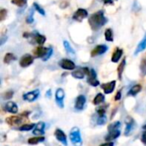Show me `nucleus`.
I'll return each instance as SVG.
<instances>
[{
    "label": "nucleus",
    "instance_id": "37998d69",
    "mask_svg": "<svg viewBox=\"0 0 146 146\" xmlns=\"http://www.w3.org/2000/svg\"><path fill=\"white\" fill-rule=\"evenodd\" d=\"M141 140H142V142H143L145 145H146V131L143 133V134H142V138H141Z\"/></svg>",
    "mask_w": 146,
    "mask_h": 146
},
{
    "label": "nucleus",
    "instance_id": "4468645a",
    "mask_svg": "<svg viewBox=\"0 0 146 146\" xmlns=\"http://www.w3.org/2000/svg\"><path fill=\"white\" fill-rule=\"evenodd\" d=\"M86 98L84 95H80L76 98V101H75V109L78 110H81L84 109V106L86 104Z\"/></svg>",
    "mask_w": 146,
    "mask_h": 146
},
{
    "label": "nucleus",
    "instance_id": "423d86ee",
    "mask_svg": "<svg viewBox=\"0 0 146 146\" xmlns=\"http://www.w3.org/2000/svg\"><path fill=\"white\" fill-rule=\"evenodd\" d=\"M33 62V56L29 54H25L20 60V66L21 68H27Z\"/></svg>",
    "mask_w": 146,
    "mask_h": 146
},
{
    "label": "nucleus",
    "instance_id": "79ce46f5",
    "mask_svg": "<svg viewBox=\"0 0 146 146\" xmlns=\"http://www.w3.org/2000/svg\"><path fill=\"white\" fill-rule=\"evenodd\" d=\"M98 113L99 116L104 115V113H105V110H104V109H99V110H98Z\"/></svg>",
    "mask_w": 146,
    "mask_h": 146
},
{
    "label": "nucleus",
    "instance_id": "aec40b11",
    "mask_svg": "<svg viewBox=\"0 0 146 146\" xmlns=\"http://www.w3.org/2000/svg\"><path fill=\"white\" fill-rule=\"evenodd\" d=\"M32 38L36 41L37 44H38L39 45H43L45 41H46V38L45 36L42 35V34H39V33H33L32 35Z\"/></svg>",
    "mask_w": 146,
    "mask_h": 146
},
{
    "label": "nucleus",
    "instance_id": "39448f33",
    "mask_svg": "<svg viewBox=\"0 0 146 146\" xmlns=\"http://www.w3.org/2000/svg\"><path fill=\"white\" fill-rule=\"evenodd\" d=\"M88 16V12L85 9H78L73 15V19L77 21H82Z\"/></svg>",
    "mask_w": 146,
    "mask_h": 146
},
{
    "label": "nucleus",
    "instance_id": "2eb2a0df",
    "mask_svg": "<svg viewBox=\"0 0 146 146\" xmlns=\"http://www.w3.org/2000/svg\"><path fill=\"white\" fill-rule=\"evenodd\" d=\"M48 50H49V48H46V47H44V46L40 45V46H38L35 50V51H34V56L37 57V58H41L42 59L47 54Z\"/></svg>",
    "mask_w": 146,
    "mask_h": 146
},
{
    "label": "nucleus",
    "instance_id": "c9c22d12",
    "mask_svg": "<svg viewBox=\"0 0 146 146\" xmlns=\"http://www.w3.org/2000/svg\"><path fill=\"white\" fill-rule=\"evenodd\" d=\"M53 55V49L51 48V47H49V50H48V52H47V54L42 58V60L44 61V62H46L47 60H49L50 57H51V56Z\"/></svg>",
    "mask_w": 146,
    "mask_h": 146
},
{
    "label": "nucleus",
    "instance_id": "c85d7f7f",
    "mask_svg": "<svg viewBox=\"0 0 146 146\" xmlns=\"http://www.w3.org/2000/svg\"><path fill=\"white\" fill-rule=\"evenodd\" d=\"M121 127V122L120 121H115L112 124H110L108 127V131L109 132H112V131H116V130H119Z\"/></svg>",
    "mask_w": 146,
    "mask_h": 146
},
{
    "label": "nucleus",
    "instance_id": "4c0bfd02",
    "mask_svg": "<svg viewBox=\"0 0 146 146\" xmlns=\"http://www.w3.org/2000/svg\"><path fill=\"white\" fill-rule=\"evenodd\" d=\"M7 14L8 11L5 9H2L0 10V21H3L5 20V18L7 17Z\"/></svg>",
    "mask_w": 146,
    "mask_h": 146
},
{
    "label": "nucleus",
    "instance_id": "cd10ccee",
    "mask_svg": "<svg viewBox=\"0 0 146 146\" xmlns=\"http://www.w3.org/2000/svg\"><path fill=\"white\" fill-rule=\"evenodd\" d=\"M104 98H104V94L98 93V94L94 98V99H93V104H94L95 105H98V104L104 103Z\"/></svg>",
    "mask_w": 146,
    "mask_h": 146
},
{
    "label": "nucleus",
    "instance_id": "58836bf2",
    "mask_svg": "<svg viewBox=\"0 0 146 146\" xmlns=\"http://www.w3.org/2000/svg\"><path fill=\"white\" fill-rule=\"evenodd\" d=\"M14 95V92L13 91H9V92H6L3 95V98L4 99H10Z\"/></svg>",
    "mask_w": 146,
    "mask_h": 146
},
{
    "label": "nucleus",
    "instance_id": "c756f323",
    "mask_svg": "<svg viewBox=\"0 0 146 146\" xmlns=\"http://www.w3.org/2000/svg\"><path fill=\"white\" fill-rule=\"evenodd\" d=\"M139 68H140V74H141V76H145L146 75V58L142 59L141 63H140V66H139Z\"/></svg>",
    "mask_w": 146,
    "mask_h": 146
},
{
    "label": "nucleus",
    "instance_id": "0eeeda50",
    "mask_svg": "<svg viewBox=\"0 0 146 146\" xmlns=\"http://www.w3.org/2000/svg\"><path fill=\"white\" fill-rule=\"evenodd\" d=\"M39 96V90L38 89H36L34 91H32V92H27L25 94H23L22 98L25 101H28V102H33L35 101Z\"/></svg>",
    "mask_w": 146,
    "mask_h": 146
},
{
    "label": "nucleus",
    "instance_id": "de8ad7c7",
    "mask_svg": "<svg viewBox=\"0 0 146 146\" xmlns=\"http://www.w3.org/2000/svg\"><path fill=\"white\" fill-rule=\"evenodd\" d=\"M143 128H144V129H145V130H146V125H145V126H144V127H143Z\"/></svg>",
    "mask_w": 146,
    "mask_h": 146
},
{
    "label": "nucleus",
    "instance_id": "9d476101",
    "mask_svg": "<svg viewBox=\"0 0 146 146\" xmlns=\"http://www.w3.org/2000/svg\"><path fill=\"white\" fill-rule=\"evenodd\" d=\"M65 98V92L63 89L58 88L56 91V102L60 108H63V99Z\"/></svg>",
    "mask_w": 146,
    "mask_h": 146
},
{
    "label": "nucleus",
    "instance_id": "f257e3e1",
    "mask_svg": "<svg viewBox=\"0 0 146 146\" xmlns=\"http://www.w3.org/2000/svg\"><path fill=\"white\" fill-rule=\"evenodd\" d=\"M107 21H108V19L105 17L103 10H99V11L93 13L89 17V20H88V23L93 31L99 30L102 27H104L107 23Z\"/></svg>",
    "mask_w": 146,
    "mask_h": 146
},
{
    "label": "nucleus",
    "instance_id": "f3484780",
    "mask_svg": "<svg viewBox=\"0 0 146 146\" xmlns=\"http://www.w3.org/2000/svg\"><path fill=\"white\" fill-rule=\"evenodd\" d=\"M4 109L6 111L12 113V114H16L18 112V106L15 103L9 101L5 105H4Z\"/></svg>",
    "mask_w": 146,
    "mask_h": 146
},
{
    "label": "nucleus",
    "instance_id": "a878e982",
    "mask_svg": "<svg viewBox=\"0 0 146 146\" xmlns=\"http://www.w3.org/2000/svg\"><path fill=\"white\" fill-rule=\"evenodd\" d=\"M16 59V56L13 53H6L3 57V62L5 64H9L12 61H15Z\"/></svg>",
    "mask_w": 146,
    "mask_h": 146
},
{
    "label": "nucleus",
    "instance_id": "b1692460",
    "mask_svg": "<svg viewBox=\"0 0 146 146\" xmlns=\"http://www.w3.org/2000/svg\"><path fill=\"white\" fill-rule=\"evenodd\" d=\"M141 90H142L141 85H135V86H133L130 89V91L128 92V95L135 96V95H137L139 92H140Z\"/></svg>",
    "mask_w": 146,
    "mask_h": 146
},
{
    "label": "nucleus",
    "instance_id": "7ed1b4c3",
    "mask_svg": "<svg viewBox=\"0 0 146 146\" xmlns=\"http://www.w3.org/2000/svg\"><path fill=\"white\" fill-rule=\"evenodd\" d=\"M90 73H91V69H89L88 68H82L80 69L74 70L72 72V76L75 79L82 80L85 78L86 75H89Z\"/></svg>",
    "mask_w": 146,
    "mask_h": 146
},
{
    "label": "nucleus",
    "instance_id": "a18cd8bd",
    "mask_svg": "<svg viewBox=\"0 0 146 146\" xmlns=\"http://www.w3.org/2000/svg\"><path fill=\"white\" fill-rule=\"evenodd\" d=\"M103 1H104V3H106V4H110V3L111 4V3H113V1H112V0H103Z\"/></svg>",
    "mask_w": 146,
    "mask_h": 146
},
{
    "label": "nucleus",
    "instance_id": "72a5a7b5",
    "mask_svg": "<svg viewBox=\"0 0 146 146\" xmlns=\"http://www.w3.org/2000/svg\"><path fill=\"white\" fill-rule=\"evenodd\" d=\"M33 10H34V8L31 9H30V12H29V14H28V15H27V18H26V21H27V23H28V24H31V23H33V22L34 21V18H33Z\"/></svg>",
    "mask_w": 146,
    "mask_h": 146
},
{
    "label": "nucleus",
    "instance_id": "9b49d317",
    "mask_svg": "<svg viewBox=\"0 0 146 146\" xmlns=\"http://www.w3.org/2000/svg\"><path fill=\"white\" fill-rule=\"evenodd\" d=\"M87 83L90 84L92 86H99V80L97 79V73L95 72L94 69H91V73L88 75V79H87Z\"/></svg>",
    "mask_w": 146,
    "mask_h": 146
},
{
    "label": "nucleus",
    "instance_id": "dca6fc26",
    "mask_svg": "<svg viewBox=\"0 0 146 146\" xmlns=\"http://www.w3.org/2000/svg\"><path fill=\"white\" fill-rule=\"evenodd\" d=\"M44 127H45V124L43 121H39L37 124H35L34 129L33 131V134L35 135H42L44 133Z\"/></svg>",
    "mask_w": 146,
    "mask_h": 146
},
{
    "label": "nucleus",
    "instance_id": "393cba45",
    "mask_svg": "<svg viewBox=\"0 0 146 146\" xmlns=\"http://www.w3.org/2000/svg\"><path fill=\"white\" fill-rule=\"evenodd\" d=\"M104 37L108 42H113L114 41V34H113L112 29L107 28L104 32Z\"/></svg>",
    "mask_w": 146,
    "mask_h": 146
},
{
    "label": "nucleus",
    "instance_id": "f03ea898",
    "mask_svg": "<svg viewBox=\"0 0 146 146\" xmlns=\"http://www.w3.org/2000/svg\"><path fill=\"white\" fill-rule=\"evenodd\" d=\"M69 139L74 146H82V139L80 136V131L79 127H74L71 129L69 133Z\"/></svg>",
    "mask_w": 146,
    "mask_h": 146
},
{
    "label": "nucleus",
    "instance_id": "5701e85b",
    "mask_svg": "<svg viewBox=\"0 0 146 146\" xmlns=\"http://www.w3.org/2000/svg\"><path fill=\"white\" fill-rule=\"evenodd\" d=\"M125 66H126V59L124 58L122 60V62L119 64L118 68H117V73H118V77L120 80H121V77H122V74L124 72V69H125Z\"/></svg>",
    "mask_w": 146,
    "mask_h": 146
},
{
    "label": "nucleus",
    "instance_id": "c03bdc74",
    "mask_svg": "<svg viewBox=\"0 0 146 146\" xmlns=\"http://www.w3.org/2000/svg\"><path fill=\"white\" fill-rule=\"evenodd\" d=\"M100 146H114V142L112 141H110V142H106L103 145H101Z\"/></svg>",
    "mask_w": 146,
    "mask_h": 146
},
{
    "label": "nucleus",
    "instance_id": "412c9836",
    "mask_svg": "<svg viewBox=\"0 0 146 146\" xmlns=\"http://www.w3.org/2000/svg\"><path fill=\"white\" fill-rule=\"evenodd\" d=\"M120 135H121V131H120V130L109 132L108 135L105 137V140H106L107 142L112 141V140H114V139H116Z\"/></svg>",
    "mask_w": 146,
    "mask_h": 146
},
{
    "label": "nucleus",
    "instance_id": "49530a36",
    "mask_svg": "<svg viewBox=\"0 0 146 146\" xmlns=\"http://www.w3.org/2000/svg\"><path fill=\"white\" fill-rule=\"evenodd\" d=\"M46 97H50V90H49L48 92H47V93H46Z\"/></svg>",
    "mask_w": 146,
    "mask_h": 146
},
{
    "label": "nucleus",
    "instance_id": "bb28decb",
    "mask_svg": "<svg viewBox=\"0 0 146 146\" xmlns=\"http://www.w3.org/2000/svg\"><path fill=\"white\" fill-rule=\"evenodd\" d=\"M63 46H64V48H65V50H66L68 54L74 55V54L75 53V51H74V48L71 46V44H69V42H68V41L64 40V41H63Z\"/></svg>",
    "mask_w": 146,
    "mask_h": 146
},
{
    "label": "nucleus",
    "instance_id": "7c9ffc66",
    "mask_svg": "<svg viewBox=\"0 0 146 146\" xmlns=\"http://www.w3.org/2000/svg\"><path fill=\"white\" fill-rule=\"evenodd\" d=\"M127 128H126V131H125V134L127 136L129 135V133L132 132V129H133V124L134 123L133 119L130 118V120L127 121Z\"/></svg>",
    "mask_w": 146,
    "mask_h": 146
},
{
    "label": "nucleus",
    "instance_id": "4be33fe9",
    "mask_svg": "<svg viewBox=\"0 0 146 146\" xmlns=\"http://www.w3.org/2000/svg\"><path fill=\"white\" fill-rule=\"evenodd\" d=\"M44 139H45L44 137H43L41 135L40 136H37V137H33V138H31V139H28V144L34 145H37V144H39V143L44 142Z\"/></svg>",
    "mask_w": 146,
    "mask_h": 146
},
{
    "label": "nucleus",
    "instance_id": "a19ab883",
    "mask_svg": "<svg viewBox=\"0 0 146 146\" xmlns=\"http://www.w3.org/2000/svg\"><path fill=\"white\" fill-rule=\"evenodd\" d=\"M7 39H8V38H7V36H3V35H2V37H1V39H0V45H3L6 41H7Z\"/></svg>",
    "mask_w": 146,
    "mask_h": 146
},
{
    "label": "nucleus",
    "instance_id": "6e6552de",
    "mask_svg": "<svg viewBox=\"0 0 146 146\" xmlns=\"http://www.w3.org/2000/svg\"><path fill=\"white\" fill-rule=\"evenodd\" d=\"M107 50H108V46L107 45H105V44H98L92 50L91 56H92V57H95L97 56L104 54Z\"/></svg>",
    "mask_w": 146,
    "mask_h": 146
},
{
    "label": "nucleus",
    "instance_id": "ea45409f",
    "mask_svg": "<svg viewBox=\"0 0 146 146\" xmlns=\"http://www.w3.org/2000/svg\"><path fill=\"white\" fill-rule=\"evenodd\" d=\"M121 98V91H118L117 93H116V95H115V101H119Z\"/></svg>",
    "mask_w": 146,
    "mask_h": 146
},
{
    "label": "nucleus",
    "instance_id": "f704fd0d",
    "mask_svg": "<svg viewBox=\"0 0 146 146\" xmlns=\"http://www.w3.org/2000/svg\"><path fill=\"white\" fill-rule=\"evenodd\" d=\"M11 3L18 7H23L27 4V0H11Z\"/></svg>",
    "mask_w": 146,
    "mask_h": 146
},
{
    "label": "nucleus",
    "instance_id": "e433bc0d",
    "mask_svg": "<svg viewBox=\"0 0 146 146\" xmlns=\"http://www.w3.org/2000/svg\"><path fill=\"white\" fill-rule=\"evenodd\" d=\"M106 121H107V117H106L105 115H104L99 116V118H98V121H97V123H98V125L101 126V125H104V124L106 123Z\"/></svg>",
    "mask_w": 146,
    "mask_h": 146
},
{
    "label": "nucleus",
    "instance_id": "1a4fd4ad",
    "mask_svg": "<svg viewBox=\"0 0 146 146\" xmlns=\"http://www.w3.org/2000/svg\"><path fill=\"white\" fill-rule=\"evenodd\" d=\"M115 85H116V81L115 80H112L110 82L102 84L101 85V88L104 90L105 94H110V93H112L114 92Z\"/></svg>",
    "mask_w": 146,
    "mask_h": 146
},
{
    "label": "nucleus",
    "instance_id": "2f4dec72",
    "mask_svg": "<svg viewBox=\"0 0 146 146\" xmlns=\"http://www.w3.org/2000/svg\"><path fill=\"white\" fill-rule=\"evenodd\" d=\"M35 127V124H25V125H22L19 127V130L20 131H30L32 130L33 128H34Z\"/></svg>",
    "mask_w": 146,
    "mask_h": 146
},
{
    "label": "nucleus",
    "instance_id": "f8f14e48",
    "mask_svg": "<svg viewBox=\"0 0 146 146\" xmlns=\"http://www.w3.org/2000/svg\"><path fill=\"white\" fill-rule=\"evenodd\" d=\"M55 137H56V139L59 141V142H61L62 145H64L65 146L68 145V140H67V136H66V134L64 133V132L62 131V130H61V129H56V131H55Z\"/></svg>",
    "mask_w": 146,
    "mask_h": 146
},
{
    "label": "nucleus",
    "instance_id": "a211bd4d",
    "mask_svg": "<svg viewBox=\"0 0 146 146\" xmlns=\"http://www.w3.org/2000/svg\"><path fill=\"white\" fill-rule=\"evenodd\" d=\"M145 49H146V33H145V34L144 35V38L141 39V41L139 43L138 46L136 47L135 51H134V56L139 55L140 52L144 51Z\"/></svg>",
    "mask_w": 146,
    "mask_h": 146
},
{
    "label": "nucleus",
    "instance_id": "ddd939ff",
    "mask_svg": "<svg viewBox=\"0 0 146 146\" xmlns=\"http://www.w3.org/2000/svg\"><path fill=\"white\" fill-rule=\"evenodd\" d=\"M6 122L11 126H19L21 122H22V118L21 116H17V115H13V116H9L6 119Z\"/></svg>",
    "mask_w": 146,
    "mask_h": 146
},
{
    "label": "nucleus",
    "instance_id": "20e7f679",
    "mask_svg": "<svg viewBox=\"0 0 146 146\" xmlns=\"http://www.w3.org/2000/svg\"><path fill=\"white\" fill-rule=\"evenodd\" d=\"M59 66L62 68V69H65V70H74L75 68V64L74 62L70 60V59H67V58H64V59H62L59 61Z\"/></svg>",
    "mask_w": 146,
    "mask_h": 146
},
{
    "label": "nucleus",
    "instance_id": "6ab92c4d",
    "mask_svg": "<svg viewBox=\"0 0 146 146\" xmlns=\"http://www.w3.org/2000/svg\"><path fill=\"white\" fill-rule=\"evenodd\" d=\"M122 54H123V50L120 49V48H116L112 55V57H111V61L113 62H118L120 61V59L121 58L122 56Z\"/></svg>",
    "mask_w": 146,
    "mask_h": 146
},
{
    "label": "nucleus",
    "instance_id": "473e14b6",
    "mask_svg": "<svg viewBox=\"0 0 146 146\" xmlns=\"http://www.w3.org/2000/svg\"><path fill=\"white\" fill-rule=\"evenodd\" d=\"M33 6L34 9H35L36 11H38L40 15H44V16L45 15V11H44V9L39 4H38L37 3H33Z\"/></svg>",
    "mask_w": 146,
    "mask_h": 146
}]
</instances>
